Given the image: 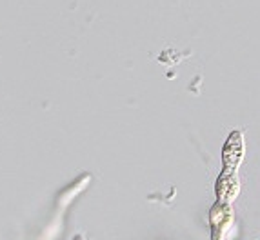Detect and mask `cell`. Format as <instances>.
Masks as SVG:
<instances>
[{
  "instance_id": "1",
  "label": "cell",
  "mask_w": 260,
  "mask_h": 240,
  "mask_svg": "<svg viewBox=\"0 0 260 240\" xmlns=\"http://www.w3.org/2000/svg\"><path fill=\"white\" fill-rule=\"evenodd\" d=\"M244 158V139L240 131H233L224 144L222 149V162L224 169L218 175L217 186V200L231 204L237 198L240 191V180H239V166Z\"/></svg>"
},
{
  "instance_id": "2",
  "label": "cell",
  "mask_w": 260,
  "mask_h": 240,
  "mask_svg": "<svg viewBox=\"0 0 260 240\" xmlns=\"http://www.w3.org/2000/svg\"><path fill=\"white\" fill-rule=\"evenodd\" d=\"M209 222H211V236L213 240H222L228 229L233 224V210L231 204L225 202H215V205L209 211Z\"/></svg>"
},
{
  "instance_id": "3",
  "label": "cell",
  "mask_w": 260,
  "mask_h": 240,
  "mask_svg": "<svg viewBox=\"0 0 260 240\" xmlns=\"http://www.w3.org/2000/svg\"><path fill=\"white\" fill-rule=\"evenodd\" d=\"M75 240H82V238H80V236H77V238H75Z\"/></svg>"
}]
</instances>
